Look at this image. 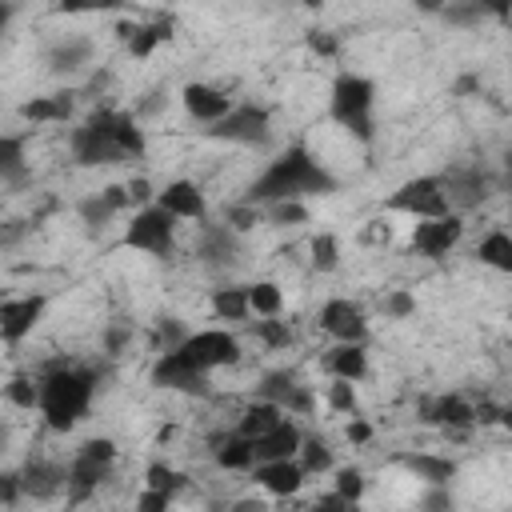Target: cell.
I'll return each mask as SVG.
<instances>
[{
  "mask_svg": "<svg viewBox=\"0 0 512 512\" xmlns=\"http://www.w3.org/2000/svg\"><path fill=\"white\" fill-rule=\"evenodd\" d=\"M144 128L136 124V112L120 108H96L68 132V152L80 168H104V164H128L144 156Z\"/></svg>",
  "mask_w": 512,
  "mask_h": 512,
  "instance_id": "cell-1",
  "label": "cell"
},
{
  "mask_svg": "<svg viewBox=\"0 0 512 512\" xmlns=\"http://www.w3.org/2000/svg\"><path fill=\"white\" fill-rule=\"evenodd\" d=\"M332 192H336V176L304 144H292L276 160H268V168L248 184L240 200L260 208L272 200H308V196H332Z\"/></svg>",
  "mask_w": 512,
  "mask_h": 512,
  "instance_id": "cell-2",
  "label": "cell"
},
{
  "mask_svg": "<svg viewBox=\"0 0 512 512\" xmlns=\"http://www.w3.org/2000/svg\"><path fill=\"white\" fill-rule=\"evenodd\" d=\"M40 380V396H36V408L44 416V424L52 432H72L88 408H92V396L100 388V372L88 368V364H48V372L36 376Z\"/></svg>",
  "mask_w": 512,
  "mask_h": 512,
  "instance_id": "cell-3",
  "label": "cell"
},
{
  "mask_svg": "<svg viewBox=\"0 0 512 512\" xmlns=\"http://www.w3.org/2000/svg\"><path fill=\"white\" fill-rule=\"evenodd\" d=\"M372 108H376V84L360 72H340L328 88V116L352 132L360 144H372L376 140V120H372Z\"/></svg>",
  "mask_w": 512,
  "mask_h": 512,
  "instance_id": "cell-4",
  "label": "cell"
},
{
  "mask_svg": "<svg viewBox=\"0 0 512 512\" xmlns=\"http://www.w3.org/2000/svg\"><path fill=\"white\" fill-rule=\"evenodd\" d=\"M176 216H168L156 200L140 204L132 216H128V228H124V244L144 252V256H156V260H168L176 252Z\"/></svg>",
  "mask_w": 512,
  "mask_h": 512,
  "instance_id": "cell-5",
  "label": "cell"
},
{
  "mask_svg": "<svg viewBox=\"0 0 512 512\" xmlns=\"http://www.w3.org/2000/svg\"><path fill=\"white\" fill-rule=\"evenodd\" d=\"M112 468H116V444L108 436L84 440L68 460V488H64L68 500H88L104 480H112Z\"/></svg>",
  "mask_w": 512,
  "mask_h": 512,
  "instance_id": "cell-6",
  "label": "cell"
},
{
  "mask_svg": "<svg viewBox=\"0 0 512 512\" xmlns=\"http://www.w3.org/2000/svg\"><path fill=\"white\" fill-rule=\"evenodd\" d=\"M208 140H224V144H244V148H264L272 140V112L264 104H232L220 120L204 124Z\"/></svg>",
  "mask_w": 512,
  "mask_h": 512,
  "instance_id": "cell-7",
  "label": "cell"
},
{
  "mask_svg": "<svg viewBox=\"0 0 512 512\" xmlns=\"http://www.w3.org/2000/svg\"><path fill=\"white\" fill-rule=\"evenodd\" d=\"M176 352L196 368V372H216V368H232V364H240V340H236V332H228V328H200V332H188L180 344H176Z\"/></svg>",
  "mask_w": 512,
  "mask_h": 512,
  "instance_id": "cell-8",
  "label": "cell"
},
{
  "mask_svg": "<svg viewBox=\"0 0 512 512\" xmlns=\"http://www.w3.org/2000/svg\"><path fill=\"white\" fill-rule=\"evenodd\" d=\"M388 208H392V212H404V216H412V220L452 212L440 176H412V180H404V184L388 196Z\"/></svg>",
  "mask_w": 512,
  "mask_h": 512,
  "instance_id": "cell-9",
  "label": "cell"
},
{
  "mask_svg": "<svg viewBox=\"0 0 512 512\" xmlns=\"http://www.w3.org/2000/svg\"><path fill=\"white\" fill-rule=\"evenodd\" d=\"M464 236V216L460 212H444V216H424L412 228V252L424 260H440L448 256Z\"/></svg>",
  "mask_w": 512,
  "mask_h": 512,
  "instance_id": "cell-10",
  "label": "cell"
},
{
  "mask_svg": "<svg viewBox=\"0 0 512 512\" xmlns=\"http://www.w3.org/2000/svg\"><path fill=\"white\" fill-rule=\"evenodd\" d=\"M196 260L208 268V272H224L232 264H240V252H244V240L240 232H232L224 220L220 224H200V236H196Z\"/></svg>",
  "mask_w": 512,
  "mask_h": 512,
  "instance_id": "cell-11",
  "label": "cell"
},
{
  "mask_svg": "<svg viewBox=\"0 0 512 512\" xmlns=\"http://www.w3.org/2000/svg\"><path fill=\"white\" fill-rule=\"evenodd\" d=\"M148 376H152L156 388H168V392H188V396H208V392H212V388H208V376L196 372L176 348L156 352V364H152Z\"/></svg>",
  "mask_w": 512,
  "mask_h": 512,
  "instance_id": "cell-12",
  "label": "cell"
},
{
  "mask_svg": "<svg viewBox=\"0 0 512 512\" xmlns=\"http://www.w3.org/2000/svg\"><path fill=\"white\" fill-rule=\"evenodd\" d=\"M16 472H20L24 500H56L68 488V464L48 460V456H28L24 468H16Z\"/></svg>",
  "mask_w": 512,
  "mask_h": 512,
  "instance_id": "cell-13",
  "label": "cell"
},
{
  "mask_svg": "<svg viewBox=\"0 0 512 512\" xmlns=\"http://www.w3.org/2000/svg\"><path fill=\"white\" fill-rule=\"evenodd\" d=\"M320 328L340 340V344H364L368 340V316L356 300H344V296H332L324 308H320Z\"/></svg>",
  "mask_w": 512,
  "mask_h": 512,
  "instance_id": "cell-14",
  "label": "cell"
},
{
  "mask_svg": "<svg viewBox=\"0 0 512 512\" xmlns=\"http://www.w3.org/2000/svg\"><path fill=\"white\" fill-rule=\"evenodd\" d=\"M44 308H48V296H40V292L0 300V344H20L24 336H32Z\"/></svg>",
  "mask_w": 512,
  "mask_h": 512,
  "instance_id": "cell-15",
  "label": "cell"
},
{
  "mask_svg": "<svg viewBox=\"0 0 512 512\" xmlns=\"http://www.w3.org/2000/svg\"><path fill=\"white\" fill-rule=\"evenodd\" d=\"M440 184H444V196H448V208L452 212H468V208H480L484 200H488V188H492V180H488V172L484 168H448L444 176H440Z\"/></svg>",
  "mask_w": 512,
  "mask_h": 512,
  "instance_id": "cell-16",
  "label": "cell"
},
{
  "mask_svg": "<svg viewBox=\"0 0 512 512\" xmlns=\"http://www.w3.org/2000/svg\"><path fill=\"white\" fill-rule=\"evenodd\" d=\"M420 420L444 428L448 436H464L476 424V408H472V400H464L456 392H444V396H428L420 404Z\"/></svg>",
  "mask_w": 512,
  "mask_h": 512,
  "instance_id": "cell-17",
  "label": "cell"
},
{
  "mask_svg": "<svg viewBox=\"0 0 512 512\" xmlns=\"http://www.w3.org/2000/svg\"><path fill=\"white\" fill-rule=\"evenodd\" d=\"M132 208V200H128V184H108V188H100V192H92V196H84L80 204H76V212H80V224L88 228V232H104L120 212H128Z\"/></svg>",
  "mask_w": 512,
  "mask_h": 512,
  "instance_id": "cell-18",
  "label": "cell"
},
{
  "mask_svg": "<svg viewBox=\"0 0 512 512\" xmlns=\"http://www.w3.org/2000/svg\"><path fill=\"white\" fill-rule=\"evenodd\" d=\"M252 476H256V484L264 488V492H272V496H296L300 488H304V468L296 464V456H284V460H256L252 468H248Z\"/></svg>",
  "mask_w": 512,
  "mask_h": 512,
  "instance_id": "cell-19",
  "label": "cell"
},
{
  "mask_svg": "<svg viewBox=\"0 0 512 512\" xmlns=\"http://www.w3.org/2000/svg\"><path fill=\"white\" fill-rule=\"evenodd\" d=\"M152 200L176 220H204L208 216V200H204L200 184H192V180H168Z\"/></svg>",
  "mask_w": 512,
  "mask_h": 512,
  "instance_id": "cell-20",
  "label": "cell"
},
{
  "mask_svg": "<svg viewBox=\"0 0 512 512\" xmlns=\"http://www.w3.org/2000/svg\"><path fill=\"white\" fill-rule=\"evenodd\" d=\"M172 28H176L172 16H156V20H144V24H120V40H124L128 56L144 60V56H152L160 44L172 40Z\"/></svg>",
  "mask_w": 512,
  "mask_h": 512,
  "instance_id": "cell-21",
  "label": "cell"
},
{
  "mask_svg": "<svg viewBox=\"0 0 512 512\" xmlns=\"http://www.w3.org/2000/svg\"><path fill=\"white\" fill-rule=\"evenodd\" d=\"M180 100H184V112H188L192 120H200V124H212V120H220V116L232 108V96H228L224 88H212V84H200V80L184 84Z\"/></svg>",
  "mask_w": 512,
  "mask_h": 512,
  "instance_id": "cell-22",
  "label": "cell"
},
{
  "mask_svg": "<svg viewBox=\"0 0 512 512\" xmlns=\"http://www.w3.org/2000/svg\"><path fill=\"white\" fill-rule=\"evenodd\" d=\"M92 52H96V44L88 36H68V40H56L44 52V64L56 76H76V72H84L92 64Z\"/></svg>",
  "mask_w": 512,
  "mask_h": 512,
  "instance_id": "cell-23",
  "label": "cell"
},
{
  "mask_svg": "<svg viewBox=\"0 0 512 512\" xmlns=\"http://www.w3.org/2000/svg\"><path fill=\"white\" fill-rule=\"evenodd\" d=\"M320 368H324L332 380H352V384H360V380L368 376V348H364V344H340V340H336V348L324 352Z\"/></svg>",
  "mask_w": 512,
  "mask_h": 512,
  "instance_id": "cell-24",
  "label": "cell"
},
{
  "mask_svg": "<svg viewBox=\"0 0 512 512\" xmlns=\"http://www.w3.org/2000/svg\"><path fill=\"white\" fill-rule=\"evenodd\" d=\"M72 112H76V92H68V88L48 92V96H32L20 104V116L28 124H64V120H72Z\"/></svg>",
  "mask_w": 512,
  "mask_h": 512,
  "instance_id": "cell-25",
  "label": "cell"
},
{
  "mask_svg": "<svg viewBox=\"0 0 512 512\" xmlns=\"http://www.w3.org/2000/svg\"><path fill=\"white\" fill-rule=\"evenodd\" d=\"M300 428H296V420H280V424H272L264 436H256L252 440V456L256 460H284V456H296V448H300Z\"/></svg>",
  "mask_w": 512,
  "mask_h": 512,
  "instance_id": "cell-26",
  "label": "cell"
},
{
  "mask_svg": "<svg viewBox=\"0 0 512 512\" xmlns=\"http://www.w3.org/2000/svg\"><path fill=\"white\" fill-rule=\"evenodd\" d=\"M28 180V136L0 132V184L20 188Z\"/></svg>",
  "mask_w": 512,
  "mask_h": 512,
  "instance_id": "cell-27",
  "label": "cell"
},
{
  "mask_svg": "<svg viewBox=\"0 0 512 512\" xmlns=\"http://www.w3.org/2000/svg\"><path fill=\"white\" fill-rule=\"evenodd\" d=\"M212 460H216L224 472H248V468L256 464V456H252V440L240 436V432L232 428V432H224V436L212 440Z\"/></svg>",
  "mask_w": 512,
  "mask_h": 512,
  "instance_id": "cell-28",
  "label": "cell"
},
{
  "mask_svg": "<svg viewBox=\"0 0 512 512\" xmlns=\"http://www.w3.org/2000/svg\"><path fill=\"white\" fill-rule=\"evenodd\" d=\"M400 468H408L416 480H424L428 488L432 484H448L456 476V460L452 456H436V452H404L400 456Z\"/></svg>",
  "mask_w": 512,
  "mask_h": 512,
  "instance_id": "cell-29",
  "label": "cell"
},
{
  "mask_svg": "<svg viewBox=\"0 0 512 512\" xmlns=\"http://www.w3.org/2000/svg\"><path fill=\"white\" fill-rule=\"evenodd\" d=\"M284 420V408L280 404H272V400H252L244 412H240V420H236V432L240 436H248V440H256V436H264L272 424H280Z\"/></svg>",
  "mask_w": 512,
  "mask_h": 512,
  "instance_id": "cell-30",
  "label": "cell"
},
{
  "mask_svg": "<svg viewBox=\"0 0 512 512\" xmlns=\"http://www.w3.org/2000/svg\"><path fill=\"white\" fill-rule=\"evenodd\" d=\"M296 464L304 468V476H324L336 468V452L324 436H300V448H296Z\"/></svg>",
  "mask_w": 512,
  "mask_h": 512,
  "instance_id": "cell-31",
  "label": "cell"
},
{
  "mask_svg": "<svg viewBox=\"0 0 512 512\" xmlns=\"http://www.w3.org/2000/svg\"><path fill=\"white\" fill-rule=\"evenodd\" d=\"M212 312L216 320H248V284H220L212 288Z\"/></svg>",
  "mask_w": 512,
  "mask_h": 512,
  "instance_id": "cell-32",
  "label": "cell"
},
{
  "mask_svg": "<svg viewBox=\"0 0 512 512\" xmlns=\"http://www.w3.org/2000/svg\"><path fill=\"white\" fill-rule=\"evenodd\" d=\"M476 256H480V264H488V268H496V272H512V236H508L504 228H492V232L480 240Z\"/></svg>",
  "mask_w": 512,
  "mask_h": 512,
  "instance_id": "cell-33",
  "label": "cell"
},
{
  "mask_svg": "<svg viewBox=\"0 0 512 512\" xmlns=\"http://www.w3.org/2000/svg\"><path fill=\"white\" fill-rule=\"evenodd\" d=\"M300 388V376L292 372V368H272V372H264L260 376V384H256V396L260 400H272V404H288V396Z\"/></svg>",
  "mask_w": 512,
  "mask_h": 512,
  "instance_id": "cell-34",
  "label": "cell"
},
{
  "mask_svg": "<svg viewBox=\"0 0 512 512\" xmlns=\"http://www.w3.org/2000/svg\"><path fill=\"white\" fill-rule=\"evenodd\" d=\"M248 308H252L256 316H280V308H284L280 284H276V280H256V284H248Z\"/></svg>",
  "mask_w": 512,
  "mask_h": 512,
  "instance_id": "cell-35",
  "label": "cell"
},
{
  "mask_svg": "<svg viewBox=\"0 0 512 512\" xmlns=\"http://www.w3.org/2000/svg\"><path fill=\"white\" fill-rule=\"evenodd\" d=\"M252 336H256L264 348H288V344L296 340L292 324H288V320H280V316H260V320L252 324Z\"/></svg>",
  "mask_w": 512,
  "mask_h": 512,
  "instance_id": "cell-36",
  "label": "cell"
},
{
  "mask_svg": "<svg viewBox=\"0 0 512 512\" xmlns=\"http://www.w3.org/2000/svg\"><path fill=\"white\" fill-rule=\"evenodd\" d=\"M436 16H440V20H448L452 28H476L488 12H484L476 0H444V8H440Z\"/></svg>",
  "mask_w": 512,
  "mask_h": 512,
  "instance_id": "cell-37",
  "label": "cell"
},
{
  "mask_svg": "<svg viewBox=\"0 0 512 512\" xmlns=\"http://www.w3.org/2000/svg\"><path fill=\"white\" fill-rule=\"evenodd\" d=\"M308 252H312V268L316 272H332L340 264V240L332 232H320L308 240Z\"/></svg>",
  "mask_w": 512,
  "mask_h": 512,
  "instance_id": "cell-38",
  "label": "cell"
},
{
  "mask_svg": "<svg viewBox=\"0 0 512 512\" xmlns=\"http://www.w3.org/2000/svg\"><path fill=\"white\" fill-rule=\"evenodd\" d=\"M188 336V328L176 320V316H160L156 324H152V336H148V348L152 352H168V348H176L180 340Z\"/></svg>",
  "mask_w": 512,
  "mask_h": 512,
  "instance_id": "cell-39",
  "label": "cell"
},
{
  "mask_svg": "<svg viewBox=\"0 0 512 512\" xmlns=\"http://www.w3.org/2000/svg\"><path fill=\"white\" fill-rule=\"evenodd\" d=\"M36 396H40V380L28 376V372H16V376L4 384V400L16 404V408H36Z\"/></svg>",
  "mask_w": 512,
  "mask_h": 512,
  "instance_id": "cell-40",
  "label": "cell"
},
{
  "mask_svg": "<svg viewBox=\"0 0 512 512\" xmlns=\"http://www.w3.org/2000/svg\"><path fill=\"white\" fill-rule=\"evenodd\" d=\"M260 212L268 224H304L308 220L304 200H272V204H260Z\"/></svg>",
  "mask_w": 512,
  "mask_h": 512,
  "instance_id": "cell-41",
  "label": "cell"
},
{
  "mask_svg": "<svg viewBox=\"0 0 512 512\" xmlns=\"http://www.w3.org/2000/svg\"><path fill=\"white\" fill-rule=\"evenodd\" d=\"M260 220H264V212H260L256 204H248V200H236V204H228V208H224V224H228L232 232H240V236H244V232H252Z\"/></svg>",
  "mask_w": 512,
  "mask_h": 512,
  "instance_id": "cell-42",
  "label": "cell"
},
{
  "mask_svg": "<svg viewBox=\"0 0 512 512\" xmlns=\"http://www.w3.org/2000/svg\"><path fill=\"white\" fill-rule=\"evenodd\" d=\"M328 408H332V412H344V416H356V412H360L356 384H352V380H332V384H328Z\"/></svg>",
  "mask_w": 512,
  "mask_h": 512,
  "instance_id": "cell-43",
  "label": "cell"
},
{
  "mask_svg": "<svg viewBox=\"0 0 512 512\" xmlns=\"http://www.w3.org/2000/svg\"><path fill=\"white\" fill-rule=\"evenodd\" d=\"M144 480H148V488H156V492H164V496H176V492L184 488V480H188V476H180V472H176V468H168V464H148Z\"/></svg>",
  "mask_w": 512,
  "mask_h": 512,
  "instance_id": "cell-44",
  "label": "cell"
},
{
  "mask_svg": "<svg viewBox=\"0 0 512 512\" xmlns=\"http://www.w3.org/2000/svg\"><path fill=\"white\" fill-rule=\"evenodd\" d=\"M132 332H136V328H132V320L116 316V320L104 328V336H100V340H104V352H108V356H120V352L132 344Z\"/></svg>",
  "mask_w": 512,
  "mask_h": 512,
  "instance_id": "cell-45",
  "label": "cell"
},
{
  "mask_svg": "<svg viewBox=\"0 0 512 512\" xmlns=\"http://www.w3.org/2000/svg\"><path fill=\"white\" fill-rule=\"evenodd\" d=\"M332 476H336V480H332V484H336L332 492H340L348 504H356V500L364 496V472H360V468H332Z\"/></svg>",
  "mask_w": 512,
  "mask_h": 512,
  "instance_id": "cell-46",
  "label": "cell"
},
{
  "mask_svg": "<svg viewBox=\"0 0 512 512\" xmlns=\"http://www.w3.org/2000/svg\"><path fill=\"white\" fill-rule=\"evenodd\" d=\"M124 0H56L60 16H88V12H120Z\"/></svg>",
  "mask_w": 512,
  "mask_h": 512,
  "instance_id": "cell-47",
  "label": "cell"
},
{
  "mask_svg": "<svg viewBox=\"0 0 512 512\" xmlns=\"http://www.w3.org/2000/svg\"><path fill=\"white\" fill-rule=\"evenodd\" d=\"M384 316H392V320H408V316H416V296L404 292V288L388 292V296H384Z\"/></svg>",
  "mask_w": 512,
  "mask_h": 512,
  "instance_id": "cell-48",
  "label": "cell"
},
{
  "mask_svg": "<svg viewBox=\"0 0 512 512\" xmlns=\"http://www.w3.org/2000/svg\"><path fill=\"white\" fill-rule=\"evenodd\" d=\"M304 44H308L316 56H324V60H332V56L340 52V40H336L332 32H324V28H312V32L304 36Z\"/></svg>",
  "mask_w": 512,
  "mask_h": 512,
  "instance_id": "cell-49",
  "label": "cell"
},
{
  "mask_svg": "<svg viewBox=\"0 0 512 512\" xmlns=\"http://www.w3.org/2000/svg\"><path fill=\"white\" fill-rule=\"evenodd\" d=\"M20 472H0V504H20Z\"/></svg>",
  "mask_w": 512,
  "mask_h": 512,
  "instance_id": "cell-50",
  "label": "cell"
},
{
  "mask_svg": "<svg viewBox=\"0 0 512 512\" xmlns=\"http://www.w3.org/2000/svg\"><path fill=\"white\" fill-rule=\"evenodd\" d=\"M156 192H152V184L144 180V176H132L128 180V200H132V208H140V204H148Z\"/></svg>",
  "mask_w": 512,
  "mask_h": 512,
  "instance_id": "cell-51",
  "label": "cell"
},
{
  "mask_svg": "<svg viewBox=\"0 0 512 512\" xmlns=\"http://www.w3.org/2000/svg\"><path fill=\"white\" fill-rule=\"evenodd\" d=\"M348 440H352V444H368V440H372V424H368L360 412H356L352 424H348Z\"/></svg>",
  "mask_w": 512,
  "mask_h": 512,
  "instance_id": "cell-52",
  "label": "cell"
},
{
  "mask_svg": "<svg viewBox=\"0 0 512 512\" xmlns=\"http://www.w3.org/2000/svg\"><path fill=\"white\" fill-rule=\"evenodd\" d=\"M432 488H436V492H428L420 504H424V508H452V492H448V484H432Z\"/></svg>",
  "mask_w": 512,
  "mask_h": 512,
  "instance_id": "cell-53",
  "label": "cell"
},
{
  "mask_svg": "<svg viewBox=\"0 0 512 512\" xmlns=\"http://www.w3.org/2000/svg\"><path fill=\"white\" fill-rule=\"evenodd\" d=\"M168 504H172V496H164V492H156V488H148V492L136 500V508H152V512H156V508H168Z\"/></svg>",
  "mask_w": 512,
  "mask_h": 512,
  "instance_id": "cell-54",
  "label": "cell"
},
{
  "mask_svg": "<svg viewBox=\"0 0 512 512\" xmlns=\"http://www.w3.org/2000/svg\"><path fill=\"white\" fill-rule=\"evenodd\" d=\"M488 16H496V20H508V12H512V0H476Z\"/></svg>",
  "mask_w": 512,
  "mask_h": 512,
  "instance_id": "cell-55",
  "label": "cell"
},
{
  "mask_svg": "<svg viewBox=\"0 0 512 512\" xmlns=\"http://www.w3.org/2000/svg\"><path fill=\"white\" fill-rule=\"evenodd\" d=\"M12 16H16V8H12V0H0V32H8V24H12Z\"/></svg>",
  "mask_w": 512,
  "mask_h": 512,
  "instance_id": "cell-56",
  "label": "cell"
},
{
  "mask_svg": "<svg viewBox=\"0 0 512 512\" xmlns=\"http://www.w3.org/2000/svg\"><path fill=\"white\" fill-rule=\"evenodd\" d=\"M412 4H416L420 12H432V16H436V12L444 8V0H412Z\"/></svg>",
  "mask_w": 512,
  "mask_h": 512,
  "instance_id": "cell-57",
  "label": "cell"
},
{
  "mask_svg": "<svg viewBox=\"0 0 512 512\" xmlns=\"http://www.w3.org/2000/svg\"><path fill=\"white\" fill-rule=\"evenodd\" d=\"M4 448H8V424L0 420V452H4Z\"/></svg>",
  "mask_w": 512,
  "mask_h": 512,
  "instance_id": "cell-58",
  "label": "cell"
},
{
  "mask_svg": "<svg viewBox=\"0 0 512 512\" xmlns=\"http://www.w3.org/2000/svg\"><path fill=\"white\" fill-rule=\"evenodd\" d=\"M300 4H304V8H320L324 0H300Z\"/></svg>",
  "mask_w": 512,
  "mask_h": 512,
  "instance_id": "cell-59",
  "label": "cell"
}]
</instances>
